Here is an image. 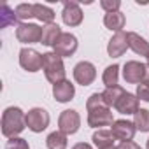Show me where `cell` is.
I'll return each instance as SVG.
<instances>
[{
	"label": "cell",
	"instance_id": "cell-1",
	"mask_svg": "<svg viewBox=\"0 0 149 149\" xmlns=\"http://www.w3.org/2000/svg\"><path fill=\"white\" fill-rule=\"evenodd\" d=\"M2 135L7 139L18 137L26 128V112H23L19 107H7L2 112Z\"/></svg>",
	"mask_w": 149,
	"mask_h": 149
},
{
	"label": "cell",
	"instance_id": "cell-2",
	"mask_svg": "<svg viewBox=\"0 0 149 149\" xmlns=\"http://www.w3.org/2000/svg\"><path fill=\"white\" fill-rule=\"evenodd\" d=\"M42 70L46 79L54 86L61 81H65V65H63V58L58 56L54 51L51 53H44L42 54Z\"/></svg>",
	"mask_w": 149,
	"mask_h": 149
},
{
	"label": "cell",
	"instance_id": "cell-3",
	"mask_svg": "<svg viewBox=\"0 0 149 149\" xmlns=\"http://www.w3.org/2000/svg\"><path fill=\"white\" fill-rule=\"evenodd\" d=\"M49 112L42 107H32L26 112V128L32 130L33 133H42L49 126Z\"/></svg>",
	"mask_w": 149,
	"mask_h": 149
},
{
	"label": "cell",
	"instance_id": "cell-4",
	"mask_svg": "<svg viewBox=\"0 0 149 149\" xmlns=\"http://www.w3.org/2000/svg\"><path fill=\"white\" fill-rule=\"evenodd\" d=\"M81 128V116L77 111L74 109H65L61 111L60 118H58V130L63 132L65 135H74L77 133Z\"/></svg>",
	"mask_w": 149,
	"mask_h": 149
},
{
	"label": "cell",
	"instance_id": "cell-5",
	"mask_svg": "<svg viewBox=\"0 0 149 149\" xmlns=\"http://www.w3.org/2000/svg\"><path fill=\"white\" fill-rule=\"evenodd\" d=\"M147 74V65L137 60H130L123 65V79L128 84H140Z\"/></svg>",
	"mask_w": 149,
	"mask_h": 149
},
{
	"label": "cell",
	"instance_id": "cell-6",
	"mask_svg": "<svg viewBox=\"0 0 149 149\" xmlns=\"http://www.w3.org/2000/svg\"><path fill=\"white\" fill-rule=\"evenodd\" d=\"M16 39L21 44H40L42 28L35 23H19L16 26Z\"/></svg>",
	"mask_w": 149,
	"mask_h": 149
},
{
	"label": "cell",
	"instance_id": "cell-7",
	"mask_svg": "<svg viewBox=\"0 0 149 149\" xmlns=\"http://www.w3.org/2000/svg\"><path fill=\"white\" fill-rule=\"evenodd\" d=\"M116 119L112 118V111L111 107H97L88 111V126L102 130L104 126H112Z\"/></svg>",
	"mask_w": 149,
	"mask_h": 149
},
{
	"label": "cell",
	"instance_id": "cell-8",
	"mask_svg": "<svg viewBox=\"0 0 149 149\" xmlns=\"http://www.w3.org/2000/svg\"><path fill=\"white\" fill-rule=\"evenodd\" d=\"M74 74V81L81 86H90L97 79V68L91 61H79L72 70Z\"/></svg>",
	"mask_w": 149,
	"mask_h": 149
},
{
	"label": "cell",
	"instance_id": "cell-9",
	"mask_svg": "<svg viewBox=\"0 0 149 149\" xmlns=\"http://www.w3.org/2000/svg\"><path fill=\"white\" fill-rule=\"evenodd\" d=\"M19 65L26 72H39L42 70V54L32 47H23L19 51Z\"/></svg>",
	"mask_w": 149,
	"mask_h": 149
},
{
	"label": "cell",
	"instance_id": "cell-10",
	"mask_svg": "<svg viewBox=\"0 0 149 149\" xmlns=\"http://www.w3.org/2000/svg\"><path fill=\"white\" fill-rule=\"evenodd\" d=\"M111 132L114 133L116 140L119 142H132L135 133H137V128L133 125V121H128V119H116L111 126Z\"/></svg>",
	"mask_w": 149,
	"mask_h": 149
},
{
	"label": "cell",
	"instance_id": "cell-11",
	"mask_svg": "<svg viewBox=\"0 0 149 149\" xmlns=\"http://www.w3.org/2000/svg\"><path fill=\"white\" fill-rule=\"evenodd\" d=\"M77 46H79V42H77V37H76V35H74V33H67V32H63L61 37L58 39V42L54 44L53 51H54L58 56L67 58V56H72L74 53L77 51Z\"/></svg>",
	"mask_w": 149,
	"mask_h": 149
},
{
	"label": "cell",
	"instance_id": "cell-12",
	"mask_svg": "<svg viewBox=\"0 0 149 149\" xmlns=\"http://www.w3.org/2000/svg\"><path fill=\"white\" fill-rule=\"evenodd\" d=\"M61 19L67 26H79L84 19L83 9L79 7V4L77 2H63Z\"/></svg>",
	"mask_w": 149,
	"mask_h": 149
},
{
	"label": "cell",
	"instance_id": "cell-13",
	"mask_svg": "<svg viewBox=\"0 0 149 149\" xmlns=\"http://www.w3.org/2000/svg\"><path fill=\"white\" fill-rule=\"evenodd\" d=\"M126 49H128V33H125V32L114 33L107 44V54L111 58H119L126 53Z\"/></svg>",
	"mask_w": 149,
	"mask_h": 149
},
{
	"label": "cell",
	"instance_id": "cell-14",
	"mask_svg": "<svg viewBox=\"0 0 149 149\" xmlns=\"http://www.w3.org/2000/svg\"><path fill=\"white\" fill-rule=\"evenodd\" d=\"M53 97L60 104H68L70 100H74V97H76V86H74L68 79H65V81L53 86Z\"/></svg>",
	"mask_w": 149,
	"mask_h": 149
},
{
	"label": "cell",
	"instance_id": "cell-15",
	"mask_svg": "<svg viewBox=\"0 0 149 149\" xmlns=\"http://www.w3.org/2000/svg\"><path fill=\"white\" fill-rule=\"evenodd\" d=\"M139 102H140V100L137 98V95L126 91V93L119 98V102L116 104L114 109H116L119 114H125V116H132V114H133V116H135V112L140 109V107H139Z\"/></svg>",
	"mask_w": 149,
	"mask_h": 149
},
{
	"label": "cell",
	"instance_id": "cell-16",
	"mask_svg": "<svg viewBox=\"0 0 149 149\" xmlns=\"http://www.w3.org/2000/svg\"><path fill=\"white\" fill-rule=\"evenodd\" d=\"M128 47L139 56H149V42L135 32H128Z\"/></svg>",
	"mask_w": 149,
	"mask_h": 149
},
{
	"label": "cell",
	"instance_id": "cell-17",
	"mask_svg": "<svg viewBox=\"0 0 149 149\" xmlns=\"http://www.w3.org/2000/svg\"><path fill=\"white\" fill-rule=\"evenodd\" d=\"M61 28H60V25H56V23H51V25H46L44 28H42V40H40V44L42 46H47V47H54V44L58 42V39L61 37Z\"/></svg>",
	"mask_w": 149,
	"mask_h": 149
},
{
	"label": "cell",
	"instance_id": "cell-18",
	"mask_svg": "<svg viewBox=\"0 0 149 149\" xmlns=\"http://www.w3.org/2000/svg\"><path fill=\"white\" fill-rule=\"evenodd\" d=\"M104 25L111 32H116L118 33V32H123V28L126 25V18H125V14L121 11L119 13H107L104 16Z\"/></svg>",
	"mask_w": 149,
	"mask_h": 149
},
{
	"label": "cell",
	"instance_id": "cell-19",
	"mask_svg": "<svg viewBox=\"0 0 149 149\" xmlns=\"http://www.w3.org/2000/svg\"><path fill=\"white\" fill-rule=\"evenodd\" d=\"M91 140H93V144L97 146V149H105V147H112V146H114L116 137H114V133H112L111 130L102 128V130H97V132L93 133Z\"/></svg>",
	"mask_w": 149,
	"mask_h": 149
},
{
	"label": "cell",
	"instance_id": "cell-20",
	"mask_svg": "<svg viewBox=\"0 0 149 149\" xmlns=\"http://www.w3.org/2000/svg\"><path fill=\"white\" fill-rule=\"evenodd\" d=\"M68 135H65L63 132L56 130V132H51L47 137H46V146L47 149H67L68 146Z\"/></svg>",
	"mask_w": 149,
	"mask_h": 149
},
{
	"label": "cell",
	"instance_id": "cell-21",
	"mask_svg": "<svg viewBox=\"0 0 149 149\" xmlns=\"http://www.w3.org/2000/svg\"><path fill=\"white\" fill-rule=\"evenodd\" d=\"M33 14H35V19L42 21L44 25H51L54 23V11L46 6V4H33Z\"/></svg>",
	"mask_w": 149,
	"mask_h": 149
},
{
	"label": "cell",
	"instance_id": "cell-22",
	"mask_svg": "<svg viewBox=\"0 0 149 149\" xmlns=\"http://www.w3.org/2000/svg\"><path fill=\"white\" fill-rule=\"evenodd\" d=\"M119 65L112 63L109 65L104 74H102V83L105 84V88H112V86H118V81H119Z\"/></svg>",
	"mask_w": 149,
	"mask_h": 149
},
{
	"label": "cell",
	"instance_id": "cell-23",
	"mask_svg": "<svg viewBox=\"0 0 149 149\" xmlns=\"http://www.w3.org/2000/svg\"><path fill=\"white\" fill-rule=\"evenodd\" d=\"M126 91L118 84V86H112V88H105V91L102 93L104 95V100H105V104H107V107H116V104L119 102V98L125 95Z\"/></svg>",
	"mask_w": 149,
	"mask_h": 149
},
{
	"label": "cell",
	"instance_id": "cell-24",
	"mask_svg": "<svg viewBox=\"0 0 149 149\" xmlns=\"http://www.w3.org/2000/svg\"><path fill=\"white\" fill-rule=\"evenodd\" d=\"M133 125L137 128V132H149V111L147 109H139L133 116Z\"/></svg>",
	"mask_w": 149,
	"mask_h": 149
},
{
	"label": "cell",
	"instance_id": "cell-25",
	"mask_svg": "<svg viewBox=\"0 0 149 149\" xmlns=\"http://www.w3.org/2000/svg\"><path fill=\"white\" fill-rule=\"evenodd\" d=\"M14 13H16V18L21 19V23H28V19L35 18V14H33V4H19V6H16Z\"/></svg>",
	"mask_w": 149,
	"mask_h": 149
},
{
	"label": "cell",
	"instance_id": "cell-26",
	"mask_svg": "<svg viewBox=\"0 0 149 149\" xmlns=\"http://www.w3.org/2000/svg\"><path fill=\"white\" fill-rule=\"evenodd\" d=\"M0 18H2V26L6 28V26H9V25H14L16 23V13L14 11H11V7L7 6V4H4L2 6V14H0Z\"/></svg>",
	"mask_w": 149,
	"mask_h": 149
},
{
	"label": "cell",
	"instance_id": "cell-27",
	"mask_svg": "<svg viewBox=\"0 0 149 149\" xmlns=\"http://www.w3.org/2000/svg\"><path fill=\"white\" fill-rule=\"evenodd\" d=\"M97 107H107V104H105L102 93H93V95H90V98L86 100V111H91V109H97Z\"/></svg>",
	"mask_w": 149,
	"mask_h": 149
},
{
	"label": "cell",
	"instance_id": "cell-28",
	"mask_svg": "<svg viewBox=\"0 0 149 149\" xmlns=\"http://www.w3.org/2000/svg\"><path fill=\"white\" fill-rule=\"evenodd\" d=\"M6 149H30L28 142L21 137H13L6 142Z\"/></svg>",
	"mask_w": 149,
	"mask_h": 149
},
{
	"label": "cell",
	"instance_id": "cell-29",
	"mask_svg": "<svg viewBox=\"0 0 149 149\" xmlns=\"http://www.w3.org/2000/svg\"><path fill=\"white\" fill-rule=\"evenodd\" d=\"M100 7L105 11V14H107V13H119L121 2H119V0H102V2H100Z\"/></svg>",
	"mask_w": 149,
	"mask_h": 149
},
{
	"label": "cell",
	"instance_id": "cell-30",
	"mask_svg": "<svg viewBox=\"0 0 149 149\" xmlns=\"http://www.w3.org/2000/svg\"><path fill=\"white\" fill-rule=\"evenodd\" d=\"M137 98L142 102H149V83L142 81L140 84H137Z\"/></svg>",
	"mask_w": 149,
	"mask_h": 149
},
{
	"label": "cell",
	"instance_id": "cell-31",
	"mask_svg": "<svg viewBox=\"0 0 149 149\" xmlns=\"http://www.w3.org/2000/svg\"><path fill=\"white\" fill-rule=\"evenodd\" d=\"M116 149H140V146L132 140V142H119V146H116Z\"/></svg>",
	"mask_w": 149,
	"mask_h": 149
},
{
	"label": "cell",
	"instance_id": "cell-32",
	"mask_svg": "<svg viewBox=\"0 0 149 149\" xmlns=\"http://www.w3.org/2000/svg\"><path fill=\"white\" fill-rule=\"evenodd\" d=\"M72 149H93V147L88 142H77L76 146H72Z\"/></svg>",
	"mask_w": 149,
	"mask_h": 149
},
{
	"label": "cell",
	"instance_id": "cell-33",
	"mask_svg": "<svg viewBox=\"0 0 149 149\" xmlns=\"http://www.w3.org/2000/svg\"><path fill=\"white\" fill-rule=\"evenodd\" d=\"M144 81H146V83H149V68H147V74H146V77H144Z\"/></svg>",
	"mask_w": 149,
	"mask_h": 149
},
{
	"label": "cell",
	"instance_id": "cell-34",
	"mask_svg": "<svg viewBox=\"0 0 149 149\" xmlns=\"http://www.w3.org/2000/svg\"><path fill=\"white\" fill-rule=\"evenodd\" d=\"M146 149H149V139H147V142H146Z\"/></svg>",
	"mask_w": 149,
	"mask_h": 149
},
{
	"label": "cell",
	"instance_id": "cell-35",
	"mask_svg": "<svg viewBox=\"0 0 149 149\" xmlns=\"http://www.w3.org/2000/svg\"><path fill=\"white\" fill-rule=\"evenodd\" d=\"M146 60H147V63H146V65H147V68H149V56H147V58H146Z\"/></svg>",
	"mask_w": 149,
	"mask_h": 149
},
{
	"label": "cell",
	"instance_id": "cell-36",
	"mask_svg": "<svg viewBox=\"0 0 149 149\" xmlns=\"http://www.w3.org/2000/svg\"><path fill=\"white\" fill-rule=\"evenodd\" d=\"M105 149H116V146H112V147H105Z\"/></svg>",
	"mask_w": 149,
	"mask_h": 149
},
{
	"label": "cell",
	"instance_id": "cell-37",
	"mask_svg": "<svg viewBox=\"0 0 149 149\" xmlns=\"http://www.w3.org/2000/svg\"><path fill=\"white\" fill-rule=\"evenodd\" d=\"M140 149H142V147H140Z\"/></svg>",
	"mask_w": 149,
	"mask_h": 149
}]
</instances>
